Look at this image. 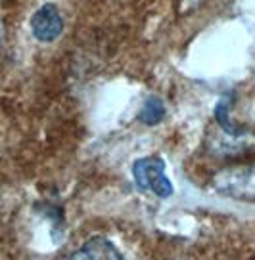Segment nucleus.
I'll return each instance as SVG.
<instances>
[{
  "mask_svg": "<svg viewBox=\"0 0 255 260\" xmlns=\"http://www.w3.org/2000/svg\"><path fill=\"white\" fill-rule=\"evenodd\" d=\"M213 187L224 197L236 201H255V162L221 169L211 180Z\"/></svg>",
  "mask_w": 255,
  "mask_h": 260,
  "instance_id": "nucleus-1",
  "label": "nucleus"
},
{
  "mask_svg": "<svg viewBox=\"0 0 255 260\" xmlns=\"http://www.w3.org/2000/svg\"><path fill=\"white\" fill-rule=\"evenodd\" d=\"M132 176L140 189L156 193L159 199L173 195V184L165 176V162L161 157H142L132 162Z\"/></svg>",
  "mask_w": 255,
  "mask_h": 260,
  "instance_id": "nucleus-2",
  "label": "nucleus"
},
{
  "mask_svg": "<svg viewBox=\"0 0 255 260\" xmlns=\"http://www.w3.org/2000/svg\"><path fill=\"white\" fill-rule=\"evenodd\" d=\"M31 31L39 42L56 41L64 31V19L60 16L58 6L48 2L37 10L31 17Z\"/></svg>",
  "mask_w": 255,
  "mask_h": 260,
  "instance_id": "nucleus-3",
  "label": "nucleus"
},
{
  "mask_svg": "<svg viewBox=\"0 0 255 260\" xmlns=\"http://www.w3.org/2000/svg\"><path fill=\"white\" fill-rule=\"evenodd\" d=\"M62 260H123L121 252L104 237H94Z\"/></svg>",
  "mask_w": 255,
  "mask_h": 260,
  "instance_id": "nucleus-4",
  "label": "nucleus"
},
{
  "mask_svg": "<svg viewBox=\"0 0 255 260\" xmlns=\"http://www.w3.org/2000/svg\"><path fill=\"white\" fill-rule=\"evenodd\" d=\"M165 117V104L157 96H150L146 100V104L142 107V111L138 113V121L142 124L154 126Z\"/></svg>",
  "mask_w": 255,
  "mask_h": 260,
  "instance_id": "nucleus-5",
  "label": "nucleus"
},
{
  "mask_svg": "<svg viewBox=\"0 0 255 260\" xmlns=\"http://www.w3.org/2000/svg\"><path fill=\"white\" fill-rule=\"evenodd\" d=\"M215 119L221 126V132L224 134H231V136H244L247 134L246 128H242L238 124H234L231 121V107H229V102H219L217 107H215Z\"/></svg>",
  "mask_w": 255,
  "mask_h": 260,
  "instance_id": "nucleus-6",
  "label": "nucleus"
}]
</instances>
